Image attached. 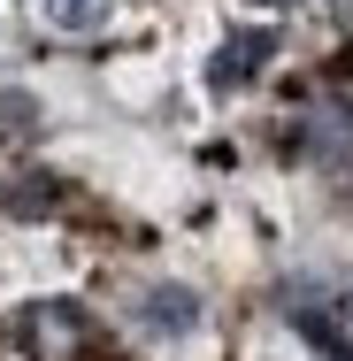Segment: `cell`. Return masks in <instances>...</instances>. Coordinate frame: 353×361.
Instances as JSON below:
<instances>
[{"instance_id": "5b68a950", "label": "cell", "mask_w": 353, "mask_h": 361, "mask_svg": "<svg viewBox=\"0 0 353 361\" xmlns=\"http://www.w3.org/2000/svg\"><path fill=\"white\" fill-rule=\"evenodd\" d=\"M261 8H292V0H261Z\"/></svg>"}, {"instance_id": "7a4b0ae2", "label": "cell", "mask_w": 353, "mask_h": 361, "mask_svg": "<svg viewBox=\"0 0 353 361\" xmlns=\"http://www.w3.org/2000/svg\"><path fill=\"white\" fill-rule=\"evenodd\" d=\"M139 323H146V331H161V338H185V331L200 323V300H192L185 285H154V292H146V307H139Z\"/></svg>"}, {"instance_id": "6da1fadb", "label": "cell", "mask_w": 353, "mask_h": 361, "mask_svg": "<svg viewBox=\"0 0 353 361\" xmlns=\"http://www.w3.org/2000/svg\"><path fill=\"white\" fill-rule=\"evenodd\" d=\"M269 54H277V31H230V39L215 47V62H208V85H215V92H238V85L261 77Z\"/></svg>"}, {"instance_id": "3957f363", "label": "cell", "mask_w": 353, "mask_h": 361, "mask_svg": "<svg viewBox=\"0 0 353 361\" xmlns=\"http://www.w3.org/2000/svg\"><path fill=\"white\" fill-rule=\"evenodd\" d=\"M39 16H47V31L85 39V31H100V23H108V0H39Z\"/></svg>"}, {"instance_id": "277c9868", "label": "cell", "mask_w": 353, "mask_h": 361, "mask_svg": "<svg viewBox=\"0 0 353 361\" xmlns=\"http://www.w3.org/2000/svg\"><path fill=\"white\" fill-rule=\"evenodd\" d=\"M0 208L8 216H47V208H62V177H16L0 192Z\"/></svg>"}]
</instances>
